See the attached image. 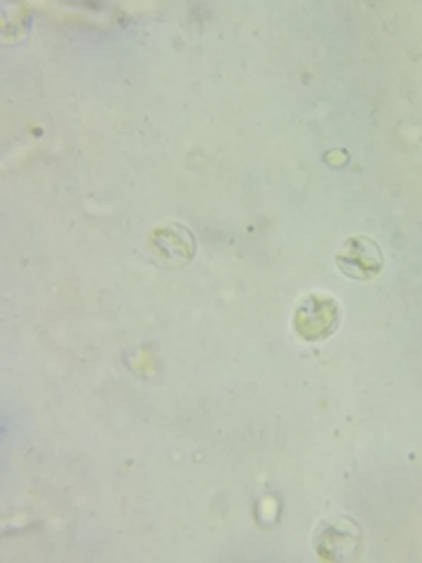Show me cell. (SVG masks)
<instances>
[{
	"label": "cell",
	"mask_w": 422,
	"mask_h": 563,
	"mask_svg": "<svg viewBox=\"0 0 422 563\" xmlns=\"http://www.w3.org/2000/svg\"><path fill=\"white\" fill-rule=\"evenodd\" d=\"M338 322H341V308L336 303V298L322 291L306 294L301 301H298L293 312L296 333L310 343L329 339L331 333L338 329Z\"/></svg>",
	"instance_id": "cell-1"
},
{
	"label": "cell",
	"mask_w": 422,
	"mask_h": 563,
	"mask_svg": "<svg viewBox=\"0 0 422 563\" xmlns=\"http://www.w3.org/2000/svg\"><path fill=\"white\" fill-rule=\"evenodd\" d=\"M336 266L352 279L368 282L382 273L385 256L376 240L366 235H352L338 250Z\"/></svg>",
	"instance_id": "cell-2"
},
{
	"label": "cell",
	"mask_w": 422,
	"mask_h": 563,
	"mask_svg": "<svg viewBox=\"0 0 422 563\" xmlns=\"http://www.w3.org/2000/svg\"><path fill=\"white\" fill-rule=\"evenodd\" d=\"M314 548L316 554L329 559V561H341L357 556L362 548V531L355 521L345 517L326 519L320 523L314 533Z\"/></svg>",
	"instance_id": "cell-3"
}]
</instances>
